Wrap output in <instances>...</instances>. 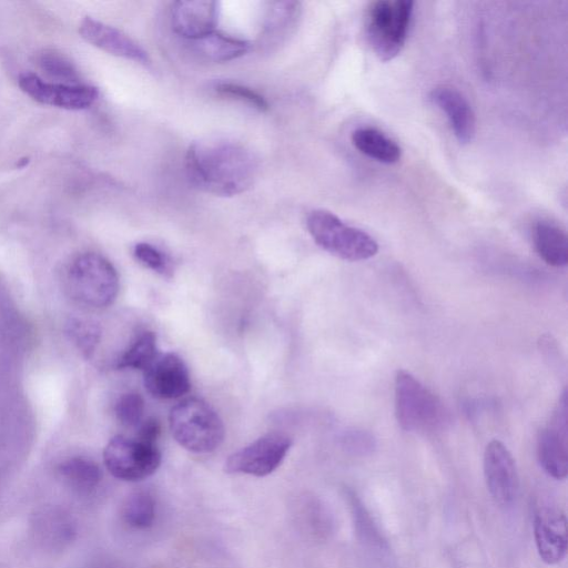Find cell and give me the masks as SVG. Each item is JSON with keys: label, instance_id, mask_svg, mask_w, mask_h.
<instances>
[{"label": "cell", "instance_id": "7a4b0ae2", "mask_svg": "<svg viewBox=\"0 0 568 568\" xmlns=\"http://www.w3.org/2000/svg\"><path fill=\"white\" fill-rule=\"evenodd\" d=\"M170 430L176 443L197 454L215 450L223 442L225 428L219 414L203 399L185 398L169 416Z\"/></svg>", "mask_w": 568, "mask_h": 568}, {"label": "cell", "instance_id": "484cf974", "mask_svg": "<svg viewBox=\"0 0 568 568\" xmlns=\"http://www.w3.org/2000/svg\"><path fill=\"white\" fill-rule=\"evenodd\" d=\"M118 420L125 427H136L143 418L144 400L139 393L122 394L114 407Z\"/></svg>", "mask_w": 568, "mask_h": 568}, {"label": "cell", "instance_id": "5bb4252c", "mask_svg": "<svg viewBox=\"0 0 568 568\" xmlns=\"http://www.w3.org/2000/svg\"><path fill=\"white\" fill-rule=\"evenodd\" d=\"M79 32L92 45L120 58L146 64L148 52L121 30L91 17L82 19Z\"/></svg>", "mask_w": 568, "mask_h": 568}, {"label": "cell", "instance_id": "f1b7e54d", "mask_svg": "<svg viewBox=\"0 0 568 568\" xmlns=\"http://www.w3.org/2000/svg\"><path fill=\"white\" fill-rule=\"evenodd\" d=\"M100 334L99 327L88 322H77L71 327V335L78 347L87 355L94 351L99 343Z\"/></svg>", "mask_w": 568, "mask_h": 568}, {"label": "cell", "instance_id": "e0dca14e", "mask_svg": "<svg viewBox=\"0 0 568 568\" xmlns=\"http://www.w3.org/2000/svg\"><path fill=\"white\" fill-rule=\"evenodd\" d=\"M535 248L548 265L566 266L568 263V237L559 225L550 221H538L532 229Z\"/></svg>", "mask_w": 568, "mask_h": 568}, {"label": "cell", "instance_id": "9a60e30c", "mask_svg": "<svg viewBox=\"0 0 568 568\" xmlns=\"http://www.w3.org/2000/svg\"><path fill=\"white\" fill-rule=\"evenodd\" d=\"M217 3L215 1H176L171 9L173 31L184 39L197 41L215 31Z\"/></svg>", "mask_w": 568, "mask_h": 568}, {"label": "cell", "instance_id": "44dd1931", "mask_svg": "<svg viewBox=\"0 0 568 568\" xmlns=\"http://www.w3.org/2000/svg\"><path fill=\"white\" fill-rule=\"evenodd\" d=\"M195 42L200 53L215 62L234 60L250 50L247 41L215 31Z\"/></svg>", "mask_w": 568, "mask_h": 568}, {"label": "cell", "instance_id": "9c48e42d", "mask_svg": "<svg viewBox=\"0 0 568 568\" xmlns=\"http://www.w3.org/2000/svg\"><path fill=\"white\" fill-rule=\"evenodd\" d=\"M537 456L542 469L552 478L562 480L568 475V406L562 392L550 422L537 439Z\"/></svg>", "mask_w": 568, "mask_h": 568}, {"label": "cell", "instance_id": "ffe728a7", "mask_svg": "<svg viewBox=\"0 0 568 568\" xmlns=\"http://www.w3.org/2000/svg\"><path fill=\"white\" fill-rule=\"evenodd\" d=\"M59 473L69 486L80 493H89L95 489L102 478L99 465L81 456L63 460L59 465Z\"/></svg>", "mask_w": 568, "mask_h": 568}, {"label": "cell", "instance_id": "4fadbf2b", "mask_svg": "<svg viewBox=\"0 0 568 568\" xmlns=\"http://www.w3.org/2000/svg\"><path fill=\"white\" fill-rule=\"evenodd\" d=\"M534 537L538 555L544 562L548 565L560 562L568 549L565 513L556 507L539 508L534 517Z\"/></svg>", "mask_w": 568, "mask_h": 568}, {"label": "cell", "instance_id": "83f0119b", "mask_svg": "<svg viewBox=\"0 0 568 568\" xmlns=\"http://www.w3.org/2000/svg\"><path fill=\"white\" fill-rule=\"evenodd\" d=\"M216 91L222 95L245 102L260 111H266L268 109V104L265 99L246 87L234 83H221L216 85Z\"/></svg>", "mask_w": 568, "mask_h": 568}, {"label": "cell", "instance_id": "8992f818", "mask_svg": "<svg viewBox=\"0 0 568 568\" xmlns=\"http://www.w3.org/2000/svg\"><path fill=\"white\" fill-rule=\"evenodd\" d=\"M68 290L78 302L91 307H106L119 292V275L104 256L85 252L77 256L68 270Z\"/></svg>", "mask_w": 568, "mask_h": 568}, {"label": "cell", "instance_id": "277c9868", "mask_svg": "<svg viewBox=\"0 0 568 568\" xmlns=\"http://www.w3.org/2000/svg\"><path fill=\"white\" fill-rule=\"evenodd\" d=\"M306 227L320 247L338 258L363 261L378 252L377 242L368 233L346 224L329 211H312Z\"/></svg>", "mask_w": 568, "mask_h": 568}, {"label": "cell", "instance_id": "7c38bea8", "mask_svg": "<svg viewBox=\"0 0 568 568\" xmlns=\"http://www.w3.org/2000/svg\"><path fill=\"white\" fill-rule=\"evenodd\" d=\"M143 372L145 389L153 397L178 398L191 388L189 369L174 353L158 354Z\"/></svg>", "mask_w": 568, "mask_h": 568}, {"label": "cell", "instance_id": "3957f363", "mask_svg": "<svg viewBox=\"0 0 568 568\" xmlns=\"http://www.w3.org/2000/svg\"><path fill=\"white\" fill-rule=\"evenodd\" d=\"M413 10L410 0H378L368 6L365 33L372 50L382 61L393 60L404 48Z\"/></svg>", "mask_w": 568, "mask_h": 568}, {"label": "cell", "instance_id": "4316f807", "mask_svg": "<svg viewBox=\"0 0 568 568\" xmlns=\"http://www.w3.org/2000/svg\"><path fill=\"white\" fill-rule=\"evenodd\" d=\"M133 254L135 258L145 267L162 274L165 277L171 276V268L165 256L149 243H138L134 246Z\"/></svg>", "mask_w": 568, "mask_h": 568}, {"label": "cell", "instance_id": "5b68a950", "mask_svg": "<svg viewBox=\"0 0 568 568\" xmlns=\"http://www.w3.org/2000/svg\"><path fill=\"white\" fill-rule=\"evenodd\" d=\"M395 414L407 432H428L440 427L447 413L442 400L409 372L395 376Z\"/></svg>", "mask_w": 568, "mask_h": 568}, {"label": "cell", "instance_id": "ac0fdd59", "mask_svg": "<svg viewBox=\"0 0 568 568\" xmlns=\"http://www.w3.org/2000/svg\"><path fill=\"white\" fill-rule=\"evenodd\" d=\"M294 515L298 525L316 540L327 539L333 531L332 514L316 496H300L294 505Z\"/></svg>", "mask_w": 568, "mask_h": 568}, {"label": "cell", "instance_id": "7402d4cb", "mask_svg": "<svg viewBox=\"0 0 568 568\" xmlns=\"http://www.w3.org/2000/svg\"><path fill=\"white\" fill-rule=\"evenodd\" d=\"M154 497L144 490L129 495L122 507V517L132 528L146 529L155 518Z\"/></svg>", "mask_w": 568, "mask_h": 568}, {"label": "cell", "instance_id": "d6986e66", "mask_svg": "<svg viewBox=\"0 0 568 568\" xmlns=\"http://www.w3.org/2000/svg\"><path fill=\"white\" fill-rule=\"evenodd\" d=\"M353 145L364 155L384 164H393L402 156L400 146L379 130L371 126L352 132Z\"/></svg>", "mask_w": 568, "mask_h": 568}, {"label": "cell", "instance_id": "8fae6325", "mask_svg": "<svg viewBox=\"0 0 568 568\" xmlns=\"http://www.w3.org/2000/svg\"><path fill=\"white\" fill-rule=\"evenodd\" d=\"M484 475L493 499L500 506H510L518 494L519 477L511 453L497 439L485 448Z\"/></svg>", "mask_w": 568, "mask_h": 568}, {"label": "cell", "instance_id": "2e32d148", "mask_svg": "<svg viewBox=\"0 0 568 568\" xmlns=\"http://www.w3.org/2000/svg\"><path fill=\"white\" fill-rule=\"evenodd\" d=\"M429 99L445 113L457 141L462 144L470 143L476 134V116L467 99L449 85L434 88Z\"/></svg>", "mask_w": 568, "mask_h": 568}, {"label": "cell", "instance_id": "cb8c5ba5", "mask_svg": "<svg viewBox=\"0 0 568 568\" xmlns=\"http://www.w3.org/2000/svg\"><path fill=\"white\" fill-rule=\"evenodd\" d=\"M36 63L50 78L65 84H80L73 63L55 50H43L37 54Z\"/></svg>", "mask_w": 568, "mask_h": 568}, {"label": "cell", "instance_id": "f546056e", "mask_svg": "<svg viewBox=\"0 0 568 568\" xmlns=\"http://www.w3.org/2000/svg\"><path fill=\"white\" fill-rule=\"evenodd\" d=\"M136 438L150 443L156 444V440L161 433V424L154 417H149L146 419H142V422L136 426Z\"/></svg>", "mask_w": 568, "mask_h": 568}, {"label": "cell", "instance_id": "30bf717a", "mask_svg": "<svg viewBox=\"0 0 568 568\" xmlns=\"http://www.w3.org/2000/svg\"><path fill=\"white\" fill-rule=\"evenodd\" d=\"M20 89L34 101L67 110H83L91 106L99 93L94 87L47 82L32 72L20 74Z\"/></svg>", "mask_w": 568, "mask_h": 568}, {"label": "cell", "instance_id": "d4e9b609", "mask_svg": "<svg viewBox=\"0 0 568 568\" xmlns=\"http://www.w3.org/2000/svg\"><path fill=\"white\" fill-rule=\"evenodd\" d=\"M300 3L293 1L274 2L265 26L266 37H277L294 26L300 16Z\"/></svg>", "mask_w": 568, "mask_h": 568}, {"label": "cell", "instance_id": "6da1fadb", "mask_svg": "<svg viewBox=\"0 0 568 568\" xmlns=\"http://www.w3.org/2000/svg\"><path fill=\"white\" fill-rule=\"evenodd\" d=\"M185 171L197 190L221 196H232L250 189L257 164L250 150L226 140L199 141L185 155Z\"/></svg>", "mask_w": 568, "mask_h": 568}, {"label": "cell", "instance_id": "52a82bcc", "mask_svg": "<svg viewBox=\"0 0 568 568\" xmlns=\"http://www.w3.org/2000/svg\"><path fill=\"white\" fill-rule=\"evenodd\" d=\"M103 460L109 473L115 478L139 481L158 470L161 453L156 444L118 435L106 444Z\"/></svg>", "mask_w": 568, "mask_h": 568}, {"label": "cell", "instance_id": "ba28073f", "mask_svg": "<svg viewBox=\"0 0 568 568\" xmlns=\"http://www.w3.org/2000/svg\"><path fill=\"white\" fill-rule=\"evenodd\" d=\"M292 439L283 433H267L231 454L224 469L229 474L264 477L272 474L284 460Z\"/></svg>", "mask_w": 568, "mask_h": 568}, {"label": "cell", "instance_id": "603a6c76", "mask_svg": "<svg viewBox=\"0 0 568 568\" xmlns=\"http://www.w3.org/2000/svg\"><path fill=\"white\" fill-rule=\"evenodd\" d=\"M158 354L155 334L145 331L118 358L116 367L144 371Z\"/></svg>", "mask_w": 568, "mask_h": 568}]
</instances>
